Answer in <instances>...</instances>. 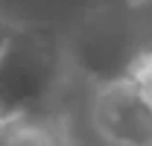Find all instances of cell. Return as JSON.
Returning <instances> with one entry per match:
<instances>
[{"label": "cell", "instance_id": "7a4b0ae2", "mask_svg": "<svg viewBox=\"0 0 152 146\" xmlns=\"http://www.w3.org/2000/svg\"><path fill=\"white\" fill-rule=\"evenodd\" d=\"M94 128L111 143L149 146L152 143V108L129 79L102 85L94 96Z\"/></svg>", "mask_w": 152, "mask_h": 146}, {"label": "cell", "instance_id": "277c9868", "mask_svg": "<svg viewBox=\"0 0 152 146\" xmlns=\"http://www.w3.org/2000/svg\"><path fill=\"white\" fill-rule=\"evenodd\" d=\"M9 29H12V26L0 18V50H3V44H6V38H9Z\"/></svg>", "mask_w": 152, "mask_h": 146}, {"label": "cell", "instance_id": "3957f363", "mask_svg": "<svg viewBox=\"0 0 152 146\" xmlns=\"http://www.w3.org/2000/svg\"><path fill=\"white\" fill-rule=\"evenodd\" d=\"M132 82L137 85V91L143 93V99L152 108V55H140L137 64L132 67Z\"/></svg>", "mask_w": 152, "mask_h": 146}, {"label": "cell", "instance_id": "6da1fadb", "mask_svg": "<svg viewBox=\"0 0 152 146\" xmlns=\"http://www.w3.org/2000/svg\"><path fill=\"white\" fill-rule=\"evenodd\" d=\"M58 47L38 29H9L0 50V120L12 123L44 111L58 82Z\"/></svg>", "mask_w": 152, "mask_h": 146}]
</instances>
